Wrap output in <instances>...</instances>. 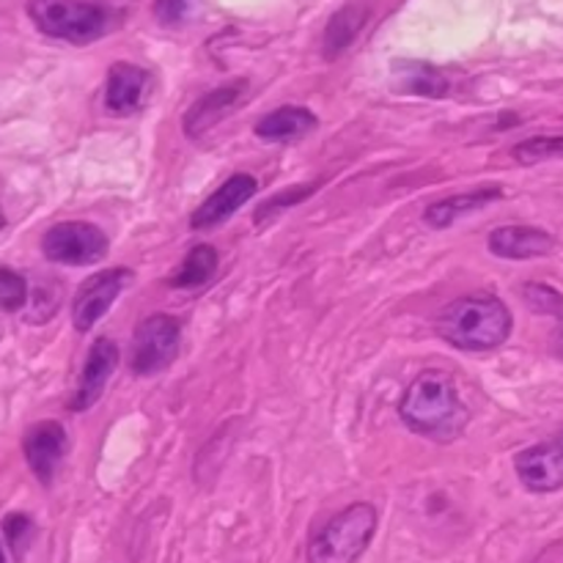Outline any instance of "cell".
<instances>
[{
    "mask_svg": "<svg viewBox=\"0 0 563 563\" xmlns=\"http://www.w3.org/2000/svg\"><path fill=\"white\" fill-rule=\"evenodd\" d=\"M27 302V284L20 273L0 267V308L3 311H20Z\"/></svg>",
    "mask_w": 563,
    "mask_h": 563,
    "instance_id": "7402d4cb",
    "label": "cell"
},
{
    "mask_svg": "<svg viewBox=\"0 0 563 563\" xmlns=\"http://www.w3.org/2000/svg\"><path fill=\"white\" fill-rule=\"evenodd\" d=\"M115 368H119V346L110 339L93 341L91 350H88L86 366H82L80 383H77L75 399H71V410L82 412L97 405Z\"/></svg>",
    "mask_w": 563,
    "mask_h": 563,
    "instance_id": "30bf717a",
    "label": "cell"
},
{
    "mask_svg": "<svg viewBox=\"0 0 563 563\" xmlns=\"http://www.w3.org/2000/svg\"><path fill=\"white\" fill-rule=\"evenodd\" d=\"M399 86L410 93H421V97H445L449 93L445 75L429 64L399 66Z\"/></svg>",
    "mask_w": 563,
    "mask_h": 563,
    "instance_id": "d6986e66",
    "label": "cell"
},
{
    "mask_svg": "<svg viewBox=\"0 0 563 563\" xmlns=\"http://www.w3.org/2000/svg\"><path fill=\"white\" fill-rule=\"evenodd\" d=\"M522 297L531 306V311L537 313H553V317H563V295L559 289H553L550 284H528L522 289Z\"/></svg>",
    "mask_w": 563,
    "mask_h": 563,
    "instance_id": "44dd1931",
    "label": "cell"
},
{
    "mask_svg": "<svg viewBox=\"0 0 563 563\" xmlns=\"http://www.w3.org/2000/svg\"><path fill=\"white\" fill-rule=\"evenodd\" d=\"M317 187H319V185H306V187H291V190L278 192V196L269 198V201L264 203V207H258V212H256V223H264V220H267V218H273V214H278L280 209L295 207V203L306 201V198L311 196V192L317 190Z\"/></svg>",
    "mask_w": 563,
    "mask_h": 563,
    "instance_id": "603a6c76",
    "label": "cell"
},
{
    "mask_svg": "<svg viewBox=\"0 0 563 563\" xmlns=\"http://www.w3.org/2000/svg\"><path fill=\"white\" fill-rule=\"evenodd\" d=\"M42 251L49 262L69 264V267H86V264H97L108 256L110 242L99 225L82 223V220H69V223L53 225L44 234Z\"/></svg>",
    "mask_w": 563,
    "mask_h": 563,
    "instance_id": "8992f818",
    "label": "cell"
},
{
    "mask_svg": "<svg viewBox=\"0 0 563 563\" xmlns=\"http://www.w3.org/2000/svg\"><path fill=\"white\" fill-rule=\"evenodd\" d=\"M366 16H368L366 3H361V0L346 3L344 9L330 20L328 31H324V53L339 55L341 49L350 47V44L355 42L357 33H361V27L366 25Z\"/></svg>",
    "mask_w": 563,
    "mask_h": 563,
    "instance_id": "ac0fdd59",
    "label": "cell"
},
{
    "mask_svg": "<svg viewBox=\"0 0 563 563\" xmlns=\"http://www.w3.org/2000/svg\"><path fill=\"white\" fill-rule=\"evenodd\" d=\"M487 245L498 258L522 262V258H539L553 253L555 236L542 229H533V225H504L489 234Z\"/></svg>",
    "mask_w": 563,
    "mask_h": 563,
    "instance_id": "4fadbf2b",
    "label": "cell"
},
{
    "mask_svg": "<svg viewBox=\"0 0 563 563\" xmlns=\"http://www.w3.org/2000/svg\"><path fill=\"white\" fill-rule=\"evenodd\" d=\"M561 443H563V434H561Z\"/></svg>",
    "mask_w": 563,
    "mask_h": 563,
    "instance_id": "f1b7e54d",
    "label": "cell"
},
{
    "mask_svg": "<svg viewBox=\"0 0 563 563\" xmlns=\"http://www.w3.org/2000/svg\"><path fill=\"white\" fill-rule=\"evenodd\" d=\"M0 229H3V214H0Z\"/></svg>",
    "mask_w": 563,
    "mask_h": 563,
    "instance_id": "83f0119b",
    "label": "cell"
},
{
    "mask_svg": "<svg viewBox=\"0 0 563 563\" xmlns=\"http://www.w3.org/2000/svg\"><path fill=\"white\" fill-rule=\"evenodd\" d=\"M517 163L522 165H537L544 163V159H559L563 157V135H539V137H528V141L517 143L511 148Z\"/></svg>",
    "mask_w": 563,
    "mask_h": 563,
    "instance_id": "ffe728a7",
    "label": "cell"
},
{
    "mask_svg": "<svg viewBox=\"0 0 563 563\" xmlns=\"http://www.w3.org/2000/svg\"><path fill=\"white\" fill-rule=\"evenodd\" d=\"M247 91V80H234V82H225V86L214 88L209 91L207 97L198 99L185 115V132L187 137H198L203 135L207 130H212L218 121H223L231 110L236 108L242 97Z\"/></svg>",
    "mask_w": 563,
    "mask_h": 563,
    "instance_id": "5bb4252c",
    "label": "cell"
},
{
    "mask_svg": "<svg viewBox=\"0 0 563 563\" xmlns=\"http://www.w3.org/2000/svg\"><path fill=\"white\" fill-rule=\"evenodd\" d=\"M218 251L212 245H196L185 256L181 267L170 275V286L176 289H201L218 273Z\"/></svg>",
    "mask_w": 563,
    "mask_h": 563,
    "instance_id": "e0dca14e",
    "label": "cell"
},
{
    "mask_svg": "<svg viewBox=\"0 0 563 563\" xmlns=\"http://www.w3.org/2000/svg\"><path fill=\"white\" fill-rule=\"evenodd\" d=\"M258 190V181L253 179L251 174H234L231 179H225L201 207L192 212L190 218V229L196 231H207L214 229V225L225 223L231 214L236 212L240 207H245Z\"/></svg>",
    "mask_w": 563,
    "mask_h": 563,
    "instance_id": "9c48e42d",
    "label": "cell"
},
{
    "mask_svg": "<svg viewBox=\"0 0 563 563\" xmlns=\"http://www.w3.org/2000/svg\"><path fill=\"white\" fill-rule=\"evenodd\" d=\"M515 471L522 487L531 493H555L563 487V443H539L520 451L515 460Z\"/></svg>",
    "mask_w": 563,
    "mask_h": 563,
    "instance_id": "ba28073f",
    "label": "cell"
},
{
    "mask_svg": "<svg viewBox=\"0 0 563 563\" xmlns=\"http://www.w3.org/2000/svg\"><path fill=\"white\" fill-rule=\"evenodd\" d=\"M66 454V429L58 421H42L27 429L25 434V460L33 476L42 484L53 482L60 460Z\"/></svg>",
    "mask_w": 563,
    "mask_h": 563,
    "instance_id": "8fae6325",
    "label": "cell"
},
{
    "mask_svg": "<svg viewBox=\"0 0 563 563\" xmlns=\"http://www.w3.org/2000/svg\"><path fill=\"white\" fill-rule=\"evenodd\" d=\"M27 16L42 33L71 44H91L110 31V11L93 0H31Z\"/></svg>",
    "mask_w": 563,
    "mask_h": 563,
    "instance_id": "277c9868",
    "label": "cell"
},
{
    "mask_svg": "<svg viewBox=\"0 0 563 563\" xmlns=\"http://www.w3.org/2000/svg\"><path fill=\"white\" fill-rule=\"evenodd\" d=\"M555 352L563 357V317L559 322V330H555Z\"/></svg>",
    "mask_w": 563,
    "mask_h": 563,
    "instance_id": "484cf974",
    "label": "cell"
},
{
    "mask_svg": "<svg viewBox=\"0 0 563 563\" xmlns=\"http://www.w3.org/2000/svg\"><path fill=\"white\" fill-rule=\"evenodd\" d=\"M0 563H5V559H3V550H0Z\"/></svg>",
    "mask_w": 563,
    "mask_h": 563,
    "instance_id": "4316f807",
    "label": "cell"
},
{
    "mask_svg": "<svg viewBox=\"0 0 563 563\" xmlns=\"http://www.w3.org/2000/svg\"><path fill=\"white\" fill-rule=\"evenodd\" d=\"M377 531L372 504H352L333 517L308 544V563H357Z\"/></svg>",
    "mask_w": 563,
    "mask_h": 563,
    "instance_id": "3957f363",
    "label": "cell"
},
{
    "mask_svg": "<svg viewBox=\"0 0 563 563\" xmlns=\"http://www.w3.org/2000/svg\"><path fill=\"white\" fill-rule=\"evenodd\" d=\"M319 126V119L308 108H300V104H284V108L273 110L264 119H258L256 135L264 137V141H297V137L308 135Z\"/></svg>",
    "mask_w": 563,
    "mask_h": 563,
    "instance_id": "9a60e30c",
    "label": "cell"
},
{
    "mask_svg": "<svg viewBox=\"0 0 563 563\" xmlns=\"http://www.w3.org/2000/svg\"><path fill=\"white\" fill-rule=\"evenodd\" d=\"M3 526H5V533H9L11 548L20 553L22 544H25V537L31 533V520H27V517H22V515H11V517H5Z\"/></svg>",
    "mask_w": 563,
    "mask_h": 563,
    "instance_id": "d4e9b609",
    "label": "cell"
},
{
    "mask_svg": "<svg viewBox=\"0 0 563 563\" xmlns=\"http://www.w3.org/2000/svg\"><path fill=\"white\" fill-rule=\"evenodd\" d=\"M148 91V71L135 64H119L110 66L108 71V86H104V108L115 115H130L135 113L143 104Z\"/></svg>",
    "mask_w": 563,
    "mask_h": 563,
    "instance_id": "7c38bea8",
    "label": "cell"
},
{
    "mask_svg": "<svg viewBox=\"0 0 563 563\" xmlns=\"http://www.w3.org/2000/svg\"><path fill=\"white\" fill-rule=\"evenodd\" d=\"M399 416L410 432L434 443L456 440L471 421V412L460 399L456 379L440 368H427L412 379L401 396Z\"/></svg>",
    "mask_w": 563,
    "mask_h": 563,
    "instance_id": "6da1fadb",
    "label": "cell"
},
{
    "mask_svg": "<svg viewBox=\"0 0 563 563\" xmlns=\"http://www.w3.org/2000/svg\"><path fill=\"white\" fill-rule=\"evenodd\" d=\"M511 328H515L511 311L493 295H471L454 300L434 322L440 339L465 352L498 350L509 341Z\"/></svg>",
    "mask_w": 563,
    "mask_h": 563,
    "instance_id": "7a4b0ae2",
    "label": "cell"
},
{
    "mask_svg": "<svg viewBox=\"0 0 563 563\" xmlns=\"http://www.w3.org/2000/svg\"><path fill=\"white\" fill-rule=\"evenodd\" d=\"M181 324L168 313H152L137 322L130 346V368L137 377L165 372L179 352Z\"/></svg>",
    "mask_w": 563,
    "mask_h": 563,
    "instance_id": "5b68a950",
    "label": "cell"
},
{
    "mask_svg": "<svg viewBox=\"0 0 563 563\" xmlns=\"http://www.w3.org/2000/svg\"><path fill=\"white\" fill-rule=\"evenodd\" d=\"M500 198H504V190H498V187H493V190L462 192V196H449L443 198V201L427 207L423 220H427V225H432V229H449L456 220L467 218V214L478 212V209H484L493 201H500Z\"/></svg>",
    "mask_w": 563,
    "mask_h": 563,
    "instance_id": "2e32d148",
    "label": "cell"
},
{
    "mask_svg": "<svg viewBox=\"0 0 563 563\" xmlns=\"http://www.w3.org/2000/svg\"><path fill=\"white\" fill-rule=\"evenodd\" d=\"M130 280L132 273L124 267L102 269V273L91 275L75 295V302H71V322H75V328L80 330V333L91 330L93 324L110 311L115 297L124 291V286L130 284Z\"/></svg>",
    "mask_w": 563,
    "mask_h": 563,
    "instance_id": "52a82bcc",
    "label": "cell"
},
{
    "mask_svg": "<svg viewBox=\"0 0 563 563\" xmlns=\"http://www.w3.org/2000/svg\"><path fill=\"white\" fill-rule=\"evenodd\" d=\"M196 3L198 0H157L154 14H157L163 25H179V22H185L192 14Z\"/></svg>",
    "mask_w": 563,
    "mask_h": 563,
    "instance_id": "cb8c5ba5",
    "label": "cell"
}]
</instances>
